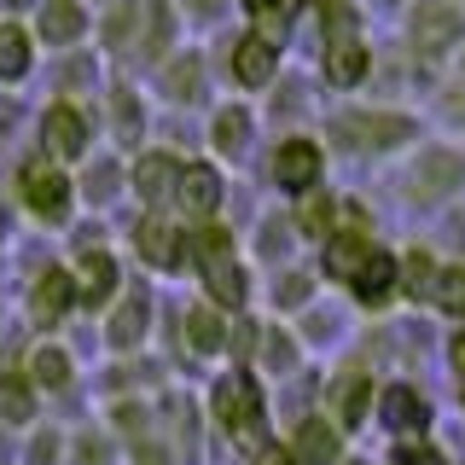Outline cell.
<instances>
[{
  "label": "cell",
  "mask_w": 465,
  "mask_h": 465,
  "mask_svg": "<svg viewBox=\"0 0 465 465\" xmlns=\"http://www.w3.org/2000/svg\"><path fill=\"white\" fill-rule=\"evenodd\" d=\"M174 203H181L186 215H198V222H210V215L222 210V174L210 163H186L181 181H174Z\"/></svg>",
  "instance_id": "cell-8"
},
{
  "label": "cell",
  "mask_w": 465,
  "mask_h": 465,
  "mask_svg": "<svg viewBox=\"0 0 465 465\" xmlns=\"http://www.w3.org/2000/svg\"><path fill=\"white\" fill-rule=\"evenodd\" d=\"M29 6V0H0V12H24Z\"/></svg>",
  "instance_id": "cell-43"
},
{
  "label": "cell",
  "mask_w": 465,
  "mask_h": 465,
  "mask_svg": "<svg viewBox=\"0 0 465 465\" xmlns=\"http://www.w3.org/2000/svg\"><path fill=\"white\" fill-rule=\"evenodd\" d=\"M425 302H436L442 314H465V268H436Z\"/></svg>",
  "instance_id": "cell-28"
},
{
  "label": "cell",
  "mask_w": 465,
  "mask_h": 465,
  "mask_svg": "<svg viewBox=\"0 0 465 465\" xmlns=\"http://www.w3.org/2000/svg\"><path fill=\"white\" fill-rule=\"evenodd\" d=\"M181 331H186V343H193L198 355H222V349H227V320L215 309H186Z\"/></svg>",
  "instance_id": "cell-23"
},
{
  "label": "cell",
  "mask_w": 465,
  "mask_h": 465,
  "mask_svg": "<svg viewBox=\"0 0 465 465\" xmlns=\"http://www.w3.org/2000/svg\"><path fill=\"white\" fill-rule=\"evenodd\" d=\"M244 6H251V12H256V18H262V24H268V29H273V24H280V0H244Z\"/></svg>",
  "instance_id": "cell-39"
},
{
  "label": "cell",
  "mask_w": 465,
  "mask_h": 465,
  "mask_svg": "<svg viewBox=\"0 0 465 465\" xmlns=\"http://www.w3.org/2000/svg\"><path fill=\"white\" fill-rule=\"evenodd\" d=\"M111 174H116L111 163H99L94 174H87V193H94V198H105V193H111Z\"/></svg>",
  "instance_id": "cell-38"
},
{
  "label": "cell",
  "mask_w": 465,
  "mask_h": 465,
  "mask_svg": "<svg viewBox=\"0 0 465 465\" xmlns=\"http://www.w3.org/2000/svg\"><path fill=\"white\" fill-rule=\"evenodd\" d=\"M285 448H291V460H297V465H338L349 454V436L331 425L326 413H302L297 425H291Z\"/></svg>",
  "instance_id": "cell-5"
},
{
  "label": "cell",
  "mask_w": 465,
  "mask_h": 465,
  "mask_svg": "<svg viewBox=\"0 0 465 465\" xmlns=\"http://www.w3.org/2000/svg\"><path fill=\"white\" fill-rule=\"evenodd\" d=\"M174 181H181V163H174L169 152H145L134 163V193L145 203H169L174 198Z\"/></svg>",
  "instance_id": "cell-21"
},
{
  "label": "cell",
  "mask_w": 465,
  "mask_h": 465,
  "mask_svg": "<svg viewBox=\"0 0 465 465\" xmlns=\"http://www.w3.org/2000/svg\"><path fill=\"white\" fill-rule=\"evenodd\" d=\"M372 419H378V430L390 436V448H396V442H425V436L436 430V407H430V396H425L419 384H407V378H396V384L378 390Z\"/></svg>",
  "instance_id": "cell-2"
},
{
  "label": "cell",
  "mask_w": 465,
  "mask_h": 465,
  "mask_svg": "<svg viewBox=\"0 0 465 465\" xmlns=\"http://www.w3.org/2000/svg\"><path fill=\"white\" fill-rule=\"evenodd\" d=\"M273 64H280V47H273L268 35H244L232 41V76H239L244 87H262L273 76Z\"/></svg>",
  "instance_id": "cell-20"
},
{
  "label": "cell",
  "mask_w": 465,
  "mask_h": 465,
  "mask_svg": "<svg viewBox=\"0 0 465 465\" xmlns=\"http://www.w3.org/2000/svg\"><path fill=\"white\" fill-rule=\"evenodd\" d=\"M251 465H297V460H291V448H285V442H273V436H268V442H256V448H251Z\"/></svg>",
  "instance_id": "cell-36"
},
{
  "label": "cell",
  "mask_w": 465,
  "mask_h": 465,
  "mask_svg": "<svg viewBox=\"0 0 465 465\" xmlns=\"http://www.w3.org/2000/svg\"><path fill=\"white\" fill-rule=\"evenodd\" d=\"M430 280H436V262L425 256V251H413V256H407V262H396V291H401V297H430Z\"/></svg>",
  "instance_id": "cell-27"
},
{
  "label": "cell",
  "mask_w": 465,
  "mask_h": 465,
  "mask_svg": "<svg viewBox=\"0 0 465 465\" xmlns=\"http://www.w3.org/2000/svg\"><path fill=\"white\" fill-rule=\"evenodd\" d=\"M413 41H419V53H448L460 41V12L454 6H442V0H430V6H419L413 12Z\"/></svg>",
  "instance_id": "cell-14"
},
{
  "label": "cell",
  "mask_w": 465,
  "mask_h": 465,
  "mask_svg": "<svg viewBox=\"0 0 465 465\" xmlns=\"http://www.w3.org/2000/svg\"><path fill=\"white\" fill-rule=\"evenodd\" d=\"M29 70H35V35H29V24L6 18L0 24V87L24 82Z\"/></svg>",
  "instance_id": "cell-16"
},
{
  "label": "cell",
  "mask_w": 465,
  "mask_h": 465,
  "mask_svg": "<svg viewBox=\"0 0 465 465\" xmlns=\"http://www.w3.org/2000/svg\"><path fill=\"white\" fill-rule=\"evenodd\" d=\"M186 6H193L198 18H215V12H222V0H186Z\"/></svg>",
  "instance_id": "cell-41"
},
{
  "label": "cell",
  "mask_w": 465,
  "mask_h": 465,
  "mask_svg": "<svg viewBox=\"0 0 465 465\" xmlns=\"http://www.w3.org/2000/svg\"><path fill=\"white\" fill-rule=\"evenodd\" d=\"M262 361H268L273 372H291V367H297V338L280 331V326H268V331H262Z\"/></svg>",
  "instance_id": "cell-31"
},
{
  "label": "cell",
  "mask_w": 465,
  "mask_h": 465,
  "mask_svg": "<svg viewBox=\"0 0 465 465\" xmlns=\"http://www.w3.org/2000/svg\"><path fill=\"white\" fill-rule=\"evenodd\" d=\"M82 29H87V12L76 6V0H41L29 35L47 41V47H70V41H82Z\"/></svg>",
  "instance_id": "cell-12"
},
{
  "label": "cell",
  "mask_w": 465,
  "mask_h": 465,
  "mask_svg": "<svg viewBox=\"0 0 465 465\" xmlns=\"http://www.w3.org/2000/svg\"><path fill=\"white\" fill-rule=\"evenodd\" d=\"M70 302H76L70 273H64V268H47V273L35 280V291H29V320H35V326H58Z\"/></svg>",
  "instance_id": "cell-13"
},
{
  "label": "cell",
  "mask_w": 465,
  "mask_h": 465,
  "mask_svg": "<svg viewBox=\"0 0 465 465\" xmlns=\"http://www.w3.org/2000/svg\"><path fill=\"white\" fill-rule=\"evenodd\" d=\"M18 203L29 215H41V222H64V210H70L64 169L47 163V157H29V163L18 169Z\"/></svg>",
  "instance_id": "cell-3"
},
{
  "label": "cell",
  "mask_w": 465,
  "mask_h": 465,
  "mask_svg": "<svg viewBox=\"0 0 465 465\" xmlns=\"http://www.w3.org/2000/svg\"><path fill=\"white\" fill-rule=\"evenodd\" d=\"M361 70H367V47H355V41H338L326 58V76L331 82H361Z\"/></svg>",
  "instance_id": "cell-30"
},
{
  "label": "cell",
  "mask_w": 465,
  "mask_h": 465,
  "mask_svg": "<svg viewBox=\"0 0 465 465\" xmlns=\"http://www.w3.org/2000/svg\"><path fill=\"white\" fill-rule=\"evenodd\" d=\"M29 384H41V390H64V384H70V355H64L58 343L35 349V355H29Z\"/></svg>",
  "instance_id": "cell-26"
},
{
  "label": "cell",
  "mask_w": 465,
  "mask_h": 465,
  "mask_svg": "<svg viewBox=\"0 0 465 465\" xmlns=\"http://www.w3.org/2000/svg\"><path fill=\"white\" fill-rule=\"evenodd\" d=\"M210 413H215V425H222V436H232L239 448L268 442V396H262V384H256L251 372H227V378H215V390H210Z\"/></svg>",
  "instance_id": "cell-1"
},
{
  "label": "cell",
  "mask_w": 465,
  "mask_h": 465,
  "mask_svg": "<svg viewBox=\"0 0 465 465\" xmlns=\"http://www.w3.org/2000/svg\"><path fill=\"white\" fill-rule=\"evenodd\" d=\"M372 401H378L372 372H338V378H331V390H326V419L343 436H355L361 425H372Z\"/></svg>",
  "instance_id": "cell-4"
},
{
  "label": "cell",
  "mask_w": 465,
  "mask_h": 465,
  "mask_svg": "<svg viewBox=\"0 0 465 465\" xmlns=\"http://www.w3.org/2000/svg\"><path fill=\"white\" fill-rule=\"evenodd\" d=\"M349 291H355L361 309H384V302L396 297V256L372 251V256H367V268H361L355 280H349Z\"/></svg>",
  "instance_id": "cell-18"
},
{
  "label": "cell",
  "mask_w": 465,
  "mask_h": 465,
  "mask_svg": "<svg viewBox=\"0 0 465 465\" xmlns=\"http://www.w3.org/2000/svg\"><path fill=\"white\" fill-rule=\"evenodd\" d=\"M309 297H314L309 273H285V280H273V309H302Z\"/></svg>",
  "instance_id": "cell-34"
},
{
  "label": "cell",
  "mask_w": 465,
  "mask_h": 465,
  "mask_svg": "<svg viewBox=\"0 0 465 465\" xmlns=\"http://www.w3.org/2000/svg\"><path fill=\"white\" fill-rule=\"evenodd\" d=\"M0 419L6 425H29L35 419V384H29V372H0Z\"/></svg>",
  "instance_id": "cell-24"
},
{
  "label": "cell",
  "mask_w": 465,
  "mask_h": 465,
  "mask_svg": "<svg viewBox=\"0 0 465 465\" xmlns=\"http://www.w3.org/2000/svg\"><path fill=\"white\" fill-rule=\"evenodd\" d=\"M134 251H140V262H152V268H181L186 262V232L174 227V222H163V215H145V222L134 227Z\"/></svg>",
  "instance_id": "cell-7"
},
{
  "label": "cell",
  "mask_w": 465,
  "mask_h": 465,
  "mask_svg": "<svg viewBox=\"0 0 465 465\" xmlns=\"http://www.w3.org/2000/svg\"><path fill=\"white\" fill-rule=\"evenodd\" d=\"M70 285H76V302H87V309H105L111 291H116V256L111 251H82Z\"/></svg>",
  "instance_id": "cell-9"
},
{
  "label": "cell",
  "mask_w": 465,
  "mask_h": 465,
  "mask_svg": "<svg viewBox=\"0 0 465 465\" xmlns=\"http://www.w3.org/2000/svg\"><path fill=\"white\" fill-rule=\"evenodd\" d=\"M198 82H203L198 58H174V64L163 70V94H169V99H181V105H193V99H198Z\"/></svg>",
  "instance_id": "cell-29"
},
{
  "label": "cell",
  "mask_w": 465,
  "mask_h": 465,
  "mask_svg": "<svg viewBox=\"0 0 465 465\" xmlns=\"http://www.w3.org/2000/svg\"><path fill=\"white\" fill-rule=\"evenodd\" d=\"M140 12L145 0H116L105 18V47H140Z\"/></svg>",
  "instance_id": "cell-25"
},
{
  "label": "cell",
  "mask_w": 465,
  "mask_h": 465,
  "mask_svg": "<svg viewBox=\"0 0 465 465\" xmlns=\"http://www.w3.org/2000/svg\"><path fill=\"white\" fill-rule=\"evenodd\" d=\"M145 320H152V302H145V291H128V297L111 309V320H105L111 349H140V343H145Z\"/></svg>",
  "instance_id": "cell-17"
},
{
  "label": "cell",
  "mask_w": 465,
  "mask_h": 465,
  "mask_svg": "<svg viewBox=\"0 0 465 465\" xmlns=\"http://www.w3.org/2000/svg\"><path fill=\"white\" fill-rule=\"evenodd\" d=\"M384 465H454V460H448L442 448H436L430 436H425V442H396V448H390V460H384Z\"/></svg>",
  "instance_id": "cell-32"
},
{
  "label": "cell",
  "mask_w": 465,
  "mask_h": 465,
  "mask_svg": "<svg viewBox=\"0 0 465 465\" xmlns=\"http://www.w3.org/2000/svg\"><path fill=\"white\" fill-rule=\"evenodd\" d=\"M454 465H465V460H454Z\"/></svg>",
  "instance_id": "cell-44"
},
{
  "label": "cell",
  "mask_w": 465,
  "mask_h": 465,
  "mask_svg": "<svg viewBox=\"0 0 465 465\" xmlns=\"http://www.w3.org/2000/svg\"><path fill=\"white\" fill-rule=\"evenodd\" d=\"M460 181H465V163H460L454 152H425V157H419V169H413V186H407V193H413V198H448Z\"/></svg>",
  "instance_id": "cell-15"
},
{
  "label": "cell",
  "mask_w": 465,
  "mask_h": 465,
  "mask_svg": "<svg viewBox=\"0 0 465 465\" xmlns=\"http://www.w3.org/2000/svg\"><path fill=\"white\" fill-rule=\"evenodd\" d=\"M203 291H210V309H244V297H251V280H244L239 256H222L203 268Z\"/></svg>",
  "instance_id": "cell-19"
},
{
  "label": "cell",
  "mask_w": 465,
  "mask_h": 465,
  "mask_svg": "<svg viewBox=\"0 0 465 465\" xmlns=\"http://www.w3.org/2000/svg\"><path fill=\"white\" fill-rule=\"evenodd\" d=\"M41 152H47V163L87 157V116L76 105H47L41 111Z\"/></svg>",
  "instance_id": "cell-6"
},
{
  "label": "cell",
  "mask_w": 465,
  "mask_h": 465,
  "mask_svg": "<svg viewBox=\"0 0 465 465\" xmlns=\"http://www.w3.org/2000/svg\"><path fill=\"white\" fill-rule=\"evenodd\" d=\"M338 134L349 145H396V140L413 134V123H407V116H367V111H361V116H343Z\"/></svg>",
  "instance_id": "cell-22"
},
{
  "label": "cell",
  "mask_w": 465,
  "mask_h": 465,
  "mask_svg": "<svg viewBox=\"0 0 465 465\" xmlns=\"http://www.w3.org/2000/svg\"><path fill=\"white\" fill-rule=\"evenodd\" d=\"M285 239H291L285 227H268V232H262V256H280V251H285Z\"/></svg>",
  "instance_id": "cell-40"
},
{
  "label": "cell",
  "mask_w": 465,
  "mask_h": 465,
  "mask_svg": "<svg viewBox=\"0 0 465 465\" xmlns=\"http://www.w3.org/2000/svg\"><path fill=\"white\" fill-rule=\"evenodd\" d=\"M448 361H454V384H460V407H465V326L454 331V343H448Z\"/></svg>",
  "instance_id": "cell-37"
},
{
  "label": "cell",
  "mask_w": 465,
  "mask_h": 465,
  "mask_svg": "<svg viewBox=\"0 0 465 465\" xmlns=\"http://www.w3.org/2000/svg\"><path fill=\"white\" fill-rule=\"evenodd\" d=\"M297 227L302 232H331V203L309 193V198H302V210H297Z\"/></svg>",
  "instance_id": "cell-35"
},
{
  "label": "cell",
  "mask_w": 465,
  "mask_h": 465,
  "mask_svg": "<svg viewBox=\"0 0 465 465\" xmlns=\"http://www.w3.org/2000/svg\"><path fill=\"white\" fill-rule=\"evenodd\" d=\"M338 465H378V460H367V454H343Z\"/></svg>",
  "instance_id": "cell-42"
},
{
  "label": "cell",
  "mask_w": 465,
  "mask_h": 465,
  "mask_svg": "<svg viewBox=\"0 0 465 465\" xmlns=\"http://www.w3.org/2000/svg\"><path fill=\"white\" fill-rule=\"evenodd\" d=\"M244 140H251V116H244V111H222V116H215V145H222V152H244Z\"/></svg>",
  "instance_id": "cell-33"
},
{
  "label": "cell",
  "mask_w": 465,
  "mask_h": 465,
  "mask_svg": "<svg viewBox=\"0 0 465 465\" xmlns=\"http://www.w3.org/2000/svg\"><path fill=\"white\" fill-rule=\"evenodd\" d=\"M378 251L372 232H326V251H320V268H326V280H355L361 268H367V256Z\"/></svg>",
  "instance_id": "cell-11"
},
{
  "label": "cell",
  "mask_w": 465,
  "mask_h": 465,
  "mask_svg": "<svg viewBox=\"0 0 465 465\" xmlns=\"http://www.w3.org/2000/svg\"><path fill=\"white\" fill-rule=\"evenodd\" d=\"M273 181H280L285 193H314V181H320V145L314 140H285L280 152H273Z\"/></svg>",
  "instance_id": "cell-10"
}]
</instances>
